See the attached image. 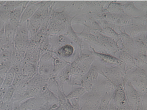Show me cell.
<instances>
[{"label": "cell", "instance_id": "obj_23", "mask_svg": "<svg viewBox=\"0 0 147 110\" xmlns=\"http://www.w3.org/2000/svg\"><path fill=\"white\" fill-rule=\"evenodd\" d=\"M15 8V7L9 5L6 1L0 7V17L5 23L8 21L10 14L13 10Z\"/></svg>", "mask_w": 147, "mask_h": 110}, {"label": "cell", "instance_id": "obj_39", "mask_svg": "<svg viewBox=\"0 0 147 110\" xmlns=\"http://www.w3.org/2000/svg\"><path fill=\"white\" fill-rule=\"evenodd\" d=\"M47 110V109H46L45 108H41L40 109H39V110Z\"/></svg>", "mask_w": 147, "mask_h": 110}, {"label": "cell", "instance_id": "obj_9", "mask_svg": "<svg viewBox=\"0 0 147 110\" xmlns=\"http://www.w3.org/2000/svg\"><path fill=\"white\" fill-rule=\"evenodd\" d=\"M134 40V57L138 55H147V34L143 33L136 37Z\"/></svg>", "mask_w": 147, "mask_h": 110}, {"label": "cell", "instance_id": "obj_30", "mask_svg": "<svg viewBox=\"0 0 147 110\" xmlns=\"http://www.w3.org/2000/svg\"><path fill=\"white\" fill-rule=\"evenodd\" d=\"M100 33L110 38L116 43H117L119 39V34L113 29L110 27H106L102 29Z\"/></svg>", "mask_w": 147, "mask_h": 110}, {"label": "cell", "instance_id": "obj_15", "mask_svg": "<svg viewBox=\"0 0 147 110\" xmlns=\"http://www.w3.org/2000/svg\"><path fill=\"white\" fill-rule=\"evenodd\" d=\"M53 60L47 61H39L38 64V73L49 79L53 75Z\"/></svg>", "mask_w": 147, "mask_h": 110}, {"label": "cell", "instance_id": "obj_19", "mask_svg": "<svg viewBox=\"0 0 147 110\" xmlns=\"http://www.w3.org/2000/svg\"><path fill=\"white\" fill-rule=\"evenodd\" d=\"M118 58L124 64L126 72L136 67L134 56L125 51L121 50Z\"/></svg>", "mask_w": 147, "mask_h": 110}, {"label": "cell", "instance_id": "obj_20", "mask_svg": "<svg viewBox=\"0 0 147 110\" xmlns=\"http://www.w3.org/2000/svg\"><path fill=\"white\" fill-rule=\"evenodd\" d=\"M22 73L26 79L30 80L38 73V65L30 63H24Z\"/></svg>", "mask_w": 147, "mask_h": 110}, {"label": "cell", "instance_id": "obj_29", "mask_svg": "<svg viewBox=\"0 0 147 110\" xmlns=\"http://www.w3.org/2000/svg\"><path fill=\"white\" fill-rule=\"evenodd\" d=\"M134 58L136 67L143 70H147V55H138Z\"/></svg>", "mask_w": 147, "mask_h": 110}, {"label": "cell", "instance_id": "obj_3", "mask_svg": "<svg viewBox=\"0 0 147 110\" xmlns=\"http://www.w3.org/2000/svg\"><path fill=\"white\" fill-rule=\"evenodd\" d=\"M125 74L126 72L118 66H108L103 64H102L101 75L109 81L114 87L115 89L120 85H123L124 87H125L126 83L125 81Z\"/></svg>", "mask_w": 147, "mask_h": 110}, {"label": "cell", "instance_id": "obj_37", "mask_svg": "<svg viewBox=\"0 0 147 110\" xmlns=\"http://www.w3.org/2000/svg\"><path fill=\"white\" fill-rule=\"evenodd\" d=\"M5 23L2 20V19L0 17V31H2V29H3V27L5 26Z\"/></svg>", "mask_w": 147, "mask_h": 110}, {"label": "cell", "instance_id": "obj_10", "mask_svg": "<svg viewBox=\"0 0 147 110\" xmlns=\"http://www.w3.org/2000/svg\"><path fill=\"white\" fill-rule=\"evenodd\" d=\"M112 99L118 109L127 105V102L125 94V89L123 85H120L115 89Z\"/></svg>", "mask_w": 147, "mask_h": 110}, {"label": "cell", "instance_id": "obj_24", "mask_svg": "<svg viewBox=\"0 0 147 110\" xmlns=\"http://www.w3.org/2000/svg\"><path fill=\"white\" fill-rule=\"evenodd\" d=\"M64 35L69 38V39H70L72 42L76 43L77 45H78L80 48V51L82 50V42L83 41L77 35L76 33H75L74 31L71 26V24L68 27L67 33Z\"/></svg>", "mask_w": 147, "mask_h": 110}, {"label": "cell", "instance_id": "obj_40", "mask_svg": "<svg viewBox=\"0 0 147 110\" xmlns=\"http://www.w3.org/2000/svg\"><path fill=\"white\" fill-rule=\"evenodd\" d=\"M2 50H3V49H2V48H0V54L1 53V52H2Z\"/></svg>", "mask_w": 147, "mask_h": 110}, {"label": "cell", "instance_id": "obj_14", "mask_svg": "<svg viewBox=\"0 0 147 110\" xmlns=\"http://www.w3.org/2000/svg\"><path fill=\"white\" fill-rule=\"evenodd\" d=\"M71 76V63H69L55 77L57 82L58 83L60 89H61L62 91H64L63 87L65 83L67 82L69 83Z\"/></svg>", "mask_w": 147, "mask_h": 110}, {"label": "cell", "instance_id": "obj_18", "mask_svg": "<svg viewBox=\"0 0 147 110\" xmlns=\"http://www.w3.org/2000/svg\"><path fill=\"white\" fill-rule=\"evenodd\" d=\"M123 9L124 14L133 18L141 17L146 15V12L137 8L132 2L123 4Z\"/></svg>", "mask_w": 147, "mask_h": 110}, {"label": "cell", "instance_id": "obj_2", "mask_svg": "<svg viewBox=\"0 0 147 110\" xmlns=\"http://www.w3.org/2000/svg\"><path fill=\"white\" fill-rule=\"evenodd\" d=\"M102 63L99 61L95 63L94 61L88 73L77 81L75 85L82 87L86 90V92L90 91L99 78V73L102 70Z\"/></svg>", "mask_w": 147, "mask_h": 110}, {"label": "cell", "instance_id": "obj_13", "mask_svg": "<svg viewBox=\"0 0 147 110\" xmlns=\"http://www.w3.org/2000/svg\"><path fill=\"white\" fill-rule=\"evenodd\" d=\"M34 2V1H29L28 3L22 12L20 19V24L24 23L27 20L30 19L38 9V8H39L40 2L36 1Z\"/></svg>", "mask_w": 147, "mask_h": 110}, {"label": "cell", "instance_id": "obj_38", "mask_svg": "<svg viewBox=\"0 0 147 110\" xmlns=\"http://www.w3.org/2000/svg\"><path fill=\"white\" fill-rule=\"evenodd\" d=\"M4 76L1 75H0V89L2 88V85L3 84V80H4Z\"/></svg>", "mask_w": 147, "mask_h": 110}, {"label": "cell", "instance_id": "obj_35", "mask_svg": "<svg viewBox=\"0 0 147 110\" xmlns=\"http://www.w3.org/2000/svg\"><path fill=\"white\" fill-rule=\"evenodd\" d=\"M109 110H119L117 107L115 105L114 103L113 102L112 98L111 99V101H110L109 106Z\"/></svg>", "mask_w": 147, "mask_h": 110}, {"label": "cell", "instance_id": "obj_4", "mask_svg": "<svg viewBox=\"0 0 147 110\" xmlns=\"http://www.w3.org/2000/svg\"><path fill=\"white\" fill-rule=\"evenodd\" d=\"M124 89L127 104L132 110H137L140 103L141 95L134 89L129 81L125 84Z\"/></svg>", "mask_w": 147, "mask_h": 110}, {"label": "cell", "instance_id": "obj_33", "mask_svg": "<svg viewBox=\"0 0 147 110\" xmlns=\"http://www.w3.org/2000/svg\"><path fill=\"white\" fill-rule=\"evenodd\" d=\"M13 101H12L7 102H0V110H13Z\"/></svg>", "mask_w": 147, "mask_h": 110}, {"label": "cell", "instance_id": "obj_31", "mask_svg": "<svg viewBox=\"0 0 147 110\" xmlns=\"http://www.w3.org/2000/svg\"><path fill=\"white\" fill-rule=\"evenodd\" d=\"M25 81H29L25 78V77L22 73V72L16 73L12 87H14L15 89L19 85H20V84H22V83Z\"/></svg>", "mask_w": 147, "mask_h": 110}, {"label": "cell", "instance_id": "obj_36", "mask_svg": "<svg viewBox=\"0 0 147 110\" xmlns=\"http://www.w3.org/2000/svg\"><path fill=\"white\" fill-rule=\"evenodd\" d=\"M7 89L1 88L0 89V102L2 101L3 99V96L5 95V93L6 92Z\"/></svg>", "mask_w": 147, "mask_h": 110}, {"label": "cell", "instance_id": "obj_28", "mask_svg": "<svg viewBox=\"0 0 147 110\" xmlns=\"http://www.w3.org/2000/svg\"><path fill=\"white\" fill-rule=\"evenodd\" d=\"M107 11L113 14H124L123 9V3H110L107 7Z\"/></svg>", "mask_w": 147, "mask_h": 110}, {"label": "cell", "instance_id": "obj_26", "mask_svg": "<svg viewBox=\"0 0 147 110\" xmlns=\"http://www.w3.org/2000/svg\"><path fill=\"white\" fill-rule=\"evenodd\" d=\"M48 79L37 73L34 77L29 81L28 83L30 85L41 87L47 84Z\"/></svg>", "mask_w": 147, "mask_h": 110}, {"label": "cell", "instance_id": "obj_27", "mask_svg": "<svg viewBox=\"0 0 147 110\" xmlns=\"http://www.w3.org/2000/svg\"><path fill=\"white\" fill-rule=\"evenodd\" d=\"M86 92V90L82 87H72V90L67 95H66V98L69 100L72 99H79Z\"/></svg>", "mask_w": 147, "mask_h": 110}, {"label": "cell", "instance_id": "obj_11", "mask_svg": "<svg viewBox=\"0 0 147 110\" xmlns=\"http://www.w3.org/2000/svg\"><path fill=\"white\" fill-rule=\"evenodd\" d=\"M29 1H24L22 4L13 10L10 14L8 21L13 26L17 28L20 24V19L22 12L25 9Z\"/></svg>", "mask_w": 147, "mask_h": 110}, {"label": "cell", "instance_id": "obj_6", "mask_svg": "<svg viewBox=\"0 0 147 110\" xmlns=\"http://www.w3.org/2000/svg\"><path fill=\"white\" fill-rule=\"evenodd\" d=\"M14 45H10L3 50L0 54V75L5 77V75L12 67V53Z\"/></svg>", "mask_w": 147, "mask_h": 110}, {"label": "cell", "instance_id": "obj_32", "mask_svg": "<svg viewBox=\"0 0 147 110\" xmlns=\"http://www.w3.org/2000/svg\"><path fill=\"white\" fill-rule=\"evenodd\" d=\"M15 90V89L13 87H10L9 88L7 89L6 92L3 96V99H2V101L7 102V101H12L13 97L14 94Z\"/></svg>", "mask_w": 147, "mask_h": 110}, {"label": "cell", "instance_id": "obj_21", "mask_svg": "<svg viewBox=\"0 0 147 110\" xmlns=\"http://www.w3.org/2000/svg\"><path fill=\"white\" fill-rule=\"evenodd\" d=\"M52 54L53 58V76L55 77L58 73L69 63L59 57L55 52H52Z\"/></svg>", "mask_w": 147, "mask_h": 110}, {"label": "cell", "instance_id": "obj_1", "mask_svg": "<svg viewBox=\"0 0 147 110\" xmlns=\"http://www.w3.org/2000/svg\"><path fill=\"white\" fill-rule=\"evenodd\" d=\"M125 81H129L140 95L147 94V70L135 67L126 72Z\"/></svg>", "mask_w": 147, "mask_h": 110}, {"label": "cell", "instance_id": "obj_5", "mask_svg": "<svg viewBox=\"0 0 147 110\" xmlns=\"http://www.w3.org/2000/svg\"><path fill=\"white\" fill-rule=\"evenodd\" d=\"M76 23L82 24L85 27L100 32L102 31V28L96 21L93 15L89 13L81 14L73 17L71 24Z\"/></svg>", "mask_w": 147, "mask_h": 110}, {"label": "cell", "instance_id": "obj_17", "mask_svg": "<svg viewBox=\"0 0 147 110\" xmlns=\"http://www.w3.org/2000/svg\"><path fill=\"white\" fill-rule=\"evenodd\" d=\"M125 33L132 38L136 37L147 31V25H140L132 23L124 26Z\"/></svg>", "mask_w": 147, "mask_h": 110}, {"label": "cell", "instance_id": "obj_12", "mask_svg": "<svg viewBox=\"0 0 147 110\" xmlns=\"http://www.w3.org/2000/svg\"><path fill=\"white\" fill-rule=\"evenodd\" d=\"M74 51L75 49L72 45L67 44L60 47L53 52L59 57L69 63V61H71L72 62L75 59L74 58Z\"/></svg>", "mask_w": 147, "mask_h": 110}, {"label": "cell", "instance_id": "obj_34", "mask_svg": "<svg viewBox=\"0 0 147 110\" xmlns=\"http://www.w3.org/2000/svg\"><path fill=\"white\" fill-rule=\"evenodd\" d=\"M20 101H15L13 102V110H22L20 107Z\"/></svg>", "mask_w": 147, "mask_h": 110}, {"label": "cell", "instance_id": "obj_16", "mask_svg": "<svg viewBox=\"0 0 147 110\" xmlns=\"http://www.w3.org/2000/svg\"><path fill=\"white\" fill-rule=\"evenodd\" d=\"M30 41V35L27 27L26 22L20 24L16 29L14 42H29Z\"/></svg>", "mask_w": 147, "mask_h": 110}, {"label": "cell", "instance_id": "obj_22", "mask_svg": "<svg viewBox=\"0 0 147 110\" xmlns=\"http://www.w3.org/2000/svg\"><path fill=\"white\" fill-rule=\"evenodd\" d=\"M4 34L7 42L10 44H14V40L16 34L17 28L13 26L9 21L5 23L4 26Z\"/></svg>", "mask_w": 147, "mask_h": 110}, {"label": "cell", "instance_id": "obj_7", "mask_svg": "<svg viewBox=\"0 0 147 110\" xmlns=\"http://www.w3.org/2000/svg\"><path fill=\"white\" fill-rule=\"evenodd\" d=\"M90 47L92 52L93 54L95 56V58H97L98 60H99V61L105 65H109L110 66H118L125 71V65L123 62H122L119 58L111 55L97 52L95 51L94 48L90 45Z\"/></svg>", "mask_w": 147, "mask_h": 110}, {"label": "cell", "instance_id": "obj_8", "mask_svg": "<svg viewBox=\"0 0 147 110\" xmlns=\"http://www.w3.org/2000/svg\"><path fill=\"white\" fill-rule=\"evenodd\" d=\"M46 101L44 99L34 97L20 101L22 110H38L44 108Z\"/></svg>", "mask_w": 147, "mask_h": 110}, {"label": "cell", "instance_id": "obj_25", "mask_svg": "<svg viewBox=\"0 0 147 110\" xmlns=\"http://www.w3.org/2000/svg\"><path fill=\"white\" fill-rule=\"evenodd\" d=\"M15 74L14 69L12 67H11L5 75L2 88L7 89L12 86Z\"/></svg>", "mask_w": 147, "mask_h": 110}]
</instances>
